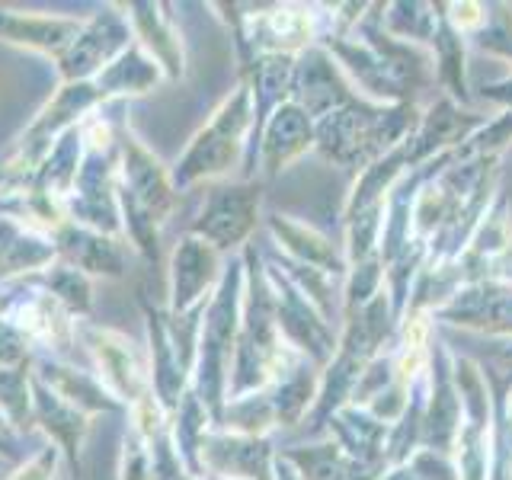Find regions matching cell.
Here are the masks:
<instances>
[{"label":"cell","mask_w":512,"mask_h":480,"mask_svg":"<svg viewBox=\"0 0 512 480\" xmlns=\"http://www.w3.org/2000/svg\"><path fill=\"white\" fill-rule=\"evenodd\" d=\"M32 359H36V349L26 340V333L7 314H0V372L29 365Z\"/></svg>","instance_id":"7402d4cb"},{"label":"cell","mask_w":512,"mask_h":480,"mask_svg":"<svg viewBox=\"0 0 512 480\" xmlns=\"http://www.w3.org/2000/svg\"><path fill=\"white\" fill-rule=\"evenodd\" d=\"M183 480H199V477H196V474H186Z\"/></svg>","instance_id":"4316f807"},{"label":"cell","mask_w":512,"mask_h":480,"mask_svg":"<svg viewBox=\"0 0 512 480\" xmlns=\"http://www.w3.org/2000/svg\"><path fill=\"white\" fill-rule=\"evenodd\" d=\"M250 215H253V196L247 189H218L208 196V205L202 208V215L196 218L189 234L205 240L215 250L234 247L247 234Z\"/></svg>","instance_id":"9a60e30c"},{"label":"cell","mask_w":512,"mask_h":480,"mask_svg":"<svg viewBox=\"0 0 512 480\" xmlns=\"http://www.w3.org/2000/svg\"><path fill=\"white\" fill-rule=\"evenodd\" d=\"M61 452L55 445H42L36 455L20 461L4 480H61Z\"/></svg>","instance_id":"603a6c76"},{"label":"cell","mask_w":512,"mask_h":480,"mask_svg":"<svg viewBox=\"0 0 512 480\" xmlns=\"http://www.w3.org/2000/svg\"><path fill=\"white\" fill-rule=\"evenodd\" d=\"M119 215L122 240L144 263L160 260V228L167 224L176 205V186L148 144L132 128L119 125Z\"/></svg>","instance_id":"6da1fadb"},{"label":"cell","mask_w":512,"mask_h":480,"mask_svg":"<svg viewBox=\"0 0 512 480\" xmlns=\"http://www.w3.org/2000/svg\"><path fill=\"white\" fill-rule=\"evenodd\" d=\"M10 298H13V295H4V292H0V314H7V308H10Z\"/></svg>","instance_id":"d4e9b609"},{"label":"cell","mask_w":512,"mask_h":480,"mask_svg":"<svg viewBox=\"0 0 512 480\" xmlns=\"http://www.w3.org/2000/svg\"><path fill=\"white\" fill-rule=\"evenodd\" d=\"M164 4L154 0H132L122 4V13L128 16L135 42L154 58V64L164 71V80H180L186 74V52L180 29L173 26V20L164 13Z\"/></svg>","instance_id":"5bb4252c"},{"label":"cell","mask_w":512,"mask_h":480,"mask_svg":"<svg viewBox=\"0 0 512 480\" xmlns=\"http://www.w3.org/2000/svg\"><path fill=\"white\" fill-rule=\"evenodd\" d=\"M32 372L36 378L52 388L64 404H71L84 416H109V413H125L119 397L112 394L106 384L96 378V372H84V368L71 365L68 359H52V356H36L32 359Z\"/></svg>","instance_id":"7c38bea8"},{"label":"cell","mask_w":512,"mask_h":480,"mask_svg":"<svg viewBox=\"0 0 512 480\" xmlns=\"http://www.w3.org/2000/svg\"><path fill=\"white\" fill-rule=\"evenodd\" d=\"M84 138H80V125L77 128H68L55 144L52 151L42 157V164L32 170V176L20 186H29L36 192H45V196L52 199H68L71 189H74V180H77V170H80V160H84Z\"/></svg>","instance_id":"e0dca14e"},{"label":"cell","mask_w":512,"mask_h":480,"mask_svg":"<svg viewBox=\"0 0 512 480\" xmlns=\"http://www.w3.org/2000/svg\"><path fill=\"white\" fill-rule=\"evenodd\" d=\"M58 260V247L55 240L42 234V231H29V228H20L10 240L7 253L0 256V288L4 285H13L20 279H36L39 272H45Z\"/></svg>","instance_id":"ac0fdd59"},{"label":"cell","mask_w":512,"mask_h":480,"mask_svg":"<svg viewBox=\"0 0 512 480\" xmlns=\"http://www.w3.org/2000/svg\"><path fill=\"white\" fill-rule=\"evenodd\" d=\"M32 426L48 439V445L58 448L64 464H68L74 474H80L87 432H90V416L74 410L71 404H64V400L52 388H45L39 378H32Z\"/></svg>","instance_id":"8fae6325"},{"label":"cell","mask_w":512,"mask_h":480,"mask_svg":"<svg viewBox=\"0 0 512 480\" xmlns=\"http://www.w3.org/2000/svg\"><path fill=\"white\" fill-rule=\"evenodd\" d=\"M7 468V461H0V471H4Z\"/></svg>","instance_id":"83f0119b"},{"label":"cell","mask_w":512,"mask_h":480,"mask_svg":"<svg viewBox=\"0 0 512 480\" xmlns=\"http://www.w3.org/2000/svg\"><path fill=\"white\" fill-rule=\"evenodd\" d=\"M29 285H39L42 292L52 295L74 320H90V314H93V279L84 276L77 266L64 263L61 256L45 272H39L36 279H29Z\"/></svg>","instance_id":"d6986e66"},{"label":"cell","mask_w":512,"mask_h":480,"mask_svg":"<svg viewBox=\"0 0 512 480\" xmlns=\"http://www.w3.org/2000/svg\"><path fill=\"white\" fill-rule=\"evenodd\" d=\"M116 189H119V144H112V148H87L84 160H80L71 196L64 199L68 221L112 234V237H122Z\"/></svg>","instance_id":"277c9868"},{"label":"cell","mask_w":512,"mask_h":480,"mask_svg":"<svg viewBox=\"0 0 512 480\" xmlns=\"http://www.w3.org/2000/svg\"><path fill=\"white\" fill-rule=\"evenodd\" d=\"M7 317L26 333L36 356L64 359L77 343V320L39 285H29V292L13 295Z\"/></svg>","instance_id":"52a82bcc"},{"label":"cell","mask_w":512,"mask_h":480,"mask_svg":"<svg viewBox=\"0 0 512 480\" xmlns=\"http://www.w3.org/2000/svg\"><path fill=\"white\" fill-rule=\"evenodd\" d=\"M32 378H36L32 362L0 372V413L20 436L36 429L32 426Z\"/></svg>","instance_id":"ffe728a7"},{"label":"cell","mask_w":512,"mask_h":480,"mask_svg":"<svg viewBox=\"0 0 512 480\" xmlns=\"http://www.w3.org/2000/svg\"><path fill=\"white\" fill-rule=\"evenodd\" d=\"M20 432H16L7 420H4V413H0V461H7V464H20L23 461V452H20Z\"/></svg>","instance_id":"cb8c5ba5"},{"label":"cell","mask_w":512,"mask_h":480,"mask_svg":"<svg viewBox=\"0 0 512 480\" xmlns=\"http://www.w3.org/2000/svg\"><path fill=\"white\" fill-rule=\"evenodd\" d=\"M160 80H164V71L157 68L154 58L144 52L138 42H132L103 74L93 77V84L100 90L103 103H119V100H128V96L151 93Z\"/></svg>","instance_id":"2e32d148"},{"label":"cell","mask_w":512,"mask_h":480,"mask_svg":"<svg viewBox=\"0 0 512 480\" xmlns=\"http://www.w3.org/2000/svg\"><path fill=\"white\" fill-rule=\"evenodd\" d=\"M58 256L64 263L77 266L90 279H122L132 260V247L122 237L84 228V224L64 221L52 234Z\"/></svg>","instance_id":"ba28073f"},{"label":"cell","mask_w":512,"mask_h":480,"mask_svg":"<svg viewBox=\"0 0 512 480\" xmlns=\"http://www.w3.org/2000/svg\"><path fill=\"white\" fill-rule=\"evenodd\" d=\"M77 340L90 352V359L96 365V378L119 397V404L125 410L144 394H154L148 362L141 359V352L122 330L93 324V320H77Z\"/></svg>","instance_id":"8992f818"},{"label":"cell","mask_w":512,"mask_h":480,"mask_svg":"<svg viewBox=\"0 0 512 480\" xmlns=\"http://www.w3.org/2000/svg\"><path fill=\"white\" fill-rule=\"evenodd\" d=\"M116 480H151V448L144 439H138L132 429H125L122 445H119Z\"/></svg>","instance_id":"44dd1931"},{"label":"cell","mask_w":512,"mask_h":480,"mask_svg":"<svg viewBox=\"0 0 512 480\" xmlns=\"http://www.w3.org/2000/svg\"><path fill=\"white\" fill-rule=\"evenodd\" d=\"M100 106H106V103H103V96H100V90H96L93 80H84V84H58L52 100L36 112V119H32L26 125V132L16 138L13 151L0 160V164L7 167V176H10L7 186L26 183L32 176V170L42 164V157L52 151V144L68 132V128H77L90 116V112H96Z\"/></svg>","instance_id":"7a4b0ae2"},{"label":"cell","mask_w":512,"mask_h":480,"mask_svg":"<svg viewBox=\"0 0 512 480\" xmlns=\"http://www.w3.org/2000/svg\"><path fill=\"white\" fill-rule=\"evenodd\" d=\"M7 180H10V176H7V167H4V164H0V189H4V186H7Z\"/></svg>","instance_id":"484cf974"},{"label":"cell","mask_w":512,"mask_h":480,"mask_svg":"<svg viewBox=\"0 0 512 480\" xmlns=\"http://www.w3.org/2000/svg\"><path fill=\"white\" fill-rule=\"evenodd\" d=\"M135 42L128 16L122 13V4H109L90 13L84 26H80L77 39L68 45L55 61V71L61 84H84L96 74H103L112 61H116L128 45Z\"/></svg>","instance_id":"5b68a950"},{"label":"cell","mask_w":512,"mask_h":480,"mask_svg":"<svg viewBox=\"0 0 512 480\" xmlns=\"http://www.w3.org/2000/svg\"><path fill=\"white\" fill-rule=\"evenodd\" d=\"M141 311H144V330H148V375H151V391L160 400V407L167 416L180 407L183 394L192 388V375L180 359V352L170 343V333L164 324V308L141 292Z\"/></svg>","instance_id":"9c48e42d"},{"label":"cell","mask_w":512,"mask_h":480,"mask_svg":"<svg viewBox=\"0 0 512 480\" xmlns=\"http://www.w3.org/2000/svg\"><path fill=\"white\" fill-rule=\"evenodd\" d=\"M247 122H250L247 93H237L234 100H228L215 112L212 122H208L202 132L189 141L183 157L173 164L170 180H173L176 192H183L192 183L208 180V176H218V173L228 170L234 164L237 151H240V138H244Z\"/></svg>","instance_id":"3957f363"},{"label":"cell","mask_w":512,"mask_h":480,"mask_svg":"<svg viewBox=\"0 0 512 480\" xmlns=\"http://www.w3.org/2000/svg\"><path fill=\"white\" fill-rule=\"evenodd\" d=\"M215 269H218V253L208 247L205 240L186 234L180 247L173 250L170 260V314H189L212 301V285H215Z\"/></svg>","instance_id":"4fadbf2b"},{"label":"cell","mask_w":512,"mask_h":480,"mask_svg":"<svg viewBox=\"0 0 512 480\" xmlns=\"http://www.w3.org/2000/svg\"><path fill=\"white\" fill-rule=\"evenodd\" d=\"M84 20L64 13H36V10H0V45L23 48L58 61L68 45L77 39Z\"/></svg>","instance_id":"30bf717a"}]
</instances>
